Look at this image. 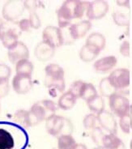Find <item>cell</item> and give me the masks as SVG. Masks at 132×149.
Listing matches in <instances>:
<instances>
[{
	"instance_id": "cell-37",
	"label": "cell",
	"mask_w": 132,
	"mask_h": 149,
	"mask_svg": "<svg viewBox=\"0 0 132 149\" xmlns=\"http://www.w3.org/2000/svg\"><path fill=\"white\" fill-rule=\"evenodd\" d=\"M18 26L22 32H29L32 29L28 19H22L18 22Z\"/></svg>"
},
{
	"instance_id": "cell-34",
	"label": "cell",
	"mask_w": 132,
	"mask_h": 149,
	"mask_svg": "<svg viewBox=\"0 0 132 149\" xmlns=\"http://www.w3.org/2000/svg\"><path fill=\"white\" fill-rule=\"evenodd\" d=\"M119 125L121 130L124 132L125 134H129L131 130V122H130V117L126 116L121 118L119 120Z\"/></svg>"
},
{
	"instance_id": "cell-3",
	"label": "cell",
	"mask_w": 132,
	"mask_h": 149,
	"mask_svg": "<svg viewBox=\"0 0 132 149\" xmlns=\"http://www.w3.org/2000/svg\"><path fill=\"white\" fill-rule=\"evenodd\" d=\"M45 129L50 135L59 137L63 134H72L73 125L64 117L53 114L45 120Z\"/></svg>"
},
{
	"instance_id": "cell-10",
	"label": "cell",
	"mask_w": 132,
	"mask_h": 149,
	"mask_svg": "<svg viewBox=\"0 0 132 149\" xmlns=\"http://www.w3.org/2000/svg\"><path fill=\"white\" fill-rule=\"evenodd\" d=\"M8 59L11 63L16 64L21 60L28 59L29 50L24 42L18 41L12 47L8 49Z\"/></svg>"
},
{
	"instance_id": "cell-14",
	"label": "cell",
	"mask_w": 132,
	"mask_h": 149,
	"mask_svg": "<svg viewBox=\"0 0 132 149\" xmlns=\"http://www.w3.org/2000/svg\"><path fill=\"white\" fill-rule=\"evenodd\" d=\"M54 53L55 49L44 41L39 42L34 49V54L36 58L41 62H45L52 58Z\"/></svg>"
},
{
	"instance_id": "cell-18",
	"label": "cell",
	"mask_w": 132,
	"mask_h": 149,
	"mask_svg": "<svg viewBox=\"0 0 132 149\" xmlns=\"http://www.w3.org/2000/svg\"><path fill=\"white\" fill-rule=\"evenodd\" d=\"M76 98L73 94L70 93V92H66V93H63L58 98V107L61 109L63 110H69L72 109L76 104Z\"/></svg>"
},
{
	"instance_id": "cell-45",
	"label": "cell",
	"mask_w": 132,
	"mask_h": 149,
	"mask_svg": "<svg viewBox=\"0 0 132 149\" xmlns=\"http://www.w3.org/2000/svg\"><path fill=\"white\" fill-rule=\"evenodd\" d=\"M130 149H132V140L131 141V143H130Z\"/></svg>"
},
{
	"instance_id": "cell-33",
	"label": "cell",
	"mask_w": 132,
	"mask_h": 149,
	"mask_svg": "<svg viewBox=\"0 0 132 149\" xmlns=\"http://www.w3.org/2000/svg\"><path fill=\"white\" fill-rule=\"evenodd\" d=\"M28 20L30 22L32 29H38L42 25L41 19L39 17V15L37 14V12H30Z\"/></svg>"
},
{
	"instance_id": "cell-28",
	"label": "cell",
	"mask_w": 132,
	"mask_h": 149,
	"mask_svg": "<svg viewBox=\"0 0 132 149\" xmlns=\"http://www.w3.org/2000/svg\"><path fill=\"white\" fill-rule=\"evenodd\" d=\"M99 89H100V93H101V94L103 97H110L113 94L116 93L115 91L113 90V88L110 84V83L108 81V79L107 78L102 79L100 84H99Z\"/></svg>"
},
{
	"instance_id": "cell-40",
	"label": "cell",
	"mask_w": 132,
	"mask_h": 149,
	"mask_svg": "<svg viewBox=\"0 0 132 149\" xmlns=\"http://www.w3.org/2000/svg\"><path fill=\"white\" fill-rule=\"evenodd\" d=\"M74 149H88L87 146L83 143H76V147L74 148Z\"/></svg>"
},
{
	"instance_id": "cell-16",
	"label": "cell",
	"mask_w": 132,
	"mask_h": 149,
	"mask_svg": "<svg viewBox=\"0 0 132 149\" xmlns=\"http://www.w3.org/2000/svg\"><path fill=\"white\" fill-rule=\"evenodd\" d=\"M0 40L5 48L10 49L18 42V33L15 29H5L3 28L0 31Z\"/></svg>"
},
{
	"instance_id": "cell-43",
	"label": "cell",
	"mask_w": 132,
	"mask_h": 149,
	"mask_svg": "<svg viewBox=\"0 0 132 149\" xmlns=\"http://www.w3.org/2000/svg\"><path fill=\"white\" fill-rule=\"evenodd\" d=\"M3 28V20H2V19L0 18V31L1 29Z\"/></svg>"
},
{
	"instance_id": "cell-4",
	"label": "cell",
	"mask_w": 132,
	"mask_h": 149,
	"mask_svg": "<svg viewBox=\"0 0 132 149\" xmlns=\"http://www.w3.org/2000/svg\"><path fill=\"white\" fill-rule=\"evenodd\" d=\"M107 79L115 93L122 94L130 86V71L126 68H117L113 70Z\"/></svg>"
},
{
	"instance_id": "cell-44",
	"label": "cell",
	"mask_w": 132,
	"mask_h": 149,
	"mask_svg": "<svg viewBox=\"0 0 132 149\" xmlns=\"http://www.w3.org/2000/svg\"><path fill=\"white\" fill-rule=\"evenodd\" d=\"M93 149H105L102 146H98V147H97V148H95Z\"/></svg>"
},
{
	"instance_id": "cell-1",
	"label": "cell",
	"mask_w": 132,
	"mask_h": 149,
	"mask_svg": "<svg viewBox=\"0 0 132 149\" xmlns=\"http://www.w3.org/2000/svg\"><path fill=\"white\" fill-rule=\"evenodd\" d=\"M28 141L24 127L15 123L0 121V149H25Z\"/></svg>"
},
{
	"instance_id": "cell-31",
	"label": "cell",
	"mask_w": 132,
	"mask_h": 149,
	"mask_svg": "<svg viewBox=\"0 0 132 149\" xmlns=\"http://www.w3.org/2000/svg\"><path fill=\"white\" fill-rule=\"evenodd\" d=\"M83 84H84V82L82 81V80L75 81L74 83H72V85L70 86L68 92H70L72 94H73L78 99V98H79L80 93H81V90H82Z\"/></svg>"
},
{
	"instance_id": "cell-25",
	"label": "cell",
	"mask_w": 132,
	"mask_h": 149,
	"mask_svg": "<svg viewBox=\"0 0 132 149\" xmlns=\"http://www.w3.org/2000/svg\"><path fill=\"white\" fill-rule=\"evenodd\" d=\"M76 143L72 134H63L58 137V149H74Z\"/></svg>"
},
{
	"instance_id": "cell-41",
	"label": "cell",
	"mask_w": 132,
	"mask_h": 149,
	"mask_svg": "<svg viewBox=\"0 0 132 149\" xmlns=\"http://www.w3.org/2000/svg\"><path fill=\"white\" fill-rule=\"evenodd\" d=\"M129 117H130V122H131V128L132 129V104L130 106V113H129Z\"/></svg>"
},
{
	"instance_id": "cell-30",
	"label": "cell",
	"mask_w": 132,
	"mask_h": 149,
	"mask_svg": "<svg viewBox=\"0 0 132 149\" xmlns=\"http://www.w3.org/2000/svg\"><path fill=\"white\" fill-rule=\"evenodd\" d=\"M104 132L100 127H96L91 130V138L97 145L101 146L102 139L104 137Z\"/></svg>"
},
{
	"instance_id": "cell-27",
	"label": "cell",
	"mask_w": 132,
	"mask_h": 149,
	"mask_svg": "<svg viewBox=\"0 0 132 149\" xmlns=\"http://www.w3.org/2000/svg\"><path fill=\"white\" fill-rule=\"evenodd\" d=\"M87 104L89 109L94 114L95 113H97V114L100 113L101 112L104 110V108H105V102L103 101V98L99 95L87 102Z\"/></svg>"
},
{
	"instance_id": "cell-6",
	"label": "cell",
	"mask_w": 132,
	"mask_h": 149,
	"mask_svg": "<svg viewBox=\"0 0 132 149\" xmlns=\"http://www.w3.org/2000/svg\"><path fill=\"white\" fill-rule=\"evenodd\" d=\"M110 107L113 115L119 118L129 116L130 113V101L128 98L122 94L115 93L110 97Z\"/></svg>"
},
{
	"instance_id": "cell-42",
	"label": "cell",
	"mask_w": 132,
	"mask_h": 149,
	"mask_svg": "<svg viewBox=\"0 0 132 149\" xmlns=\"http://www.w3.org/2000/svg\"><path fill=\"white\" fill-rule=\"evenodd\" d=\"M116 149H126V147H125V144L123 143V142H122L121 144L118 146Z\"/></svg>"
},
{
	"instance_id": "cell-13",
	"label": "cell",
	"mask_w": 132,
	"mask_h": 149,
	"mask_svg": "<svg viewBox=\"0 0 132 149\" xmlns=\"http://www.w3.org/2000/svg\"><path fill=\"white\" fill-rule=\"evenodd\" d=\"M92 28L90 20H82L80 22L72 24L69 27V33L73 40H78L83 37Z\"/></svg>"
},
{
	"instance_id": "cell-23",
	"label": "cell",
	"mask_w": 132,
	"mask_h": 149,
	"mask_svg": "<svg viewBox=\"0 0 132 149\" xmlns=\"http://www.w3.org/2000/svg\"><path fill=\"white\" fill-rule=\"evenodd\" d=\"M97 91L96 89L93 84H92L90 83H85L83 84L81 93H80V96L79 98L83 99L86 101V103L91 101L92 99H93L95 97H97Z\"/></svg>"
},
{
	"instance_id": "cell-9",
	"label": "cell",
	"mask_w": 132,
	"mask_h": 149,
	"mask_svg": "<svg viewBox=\"0 0 132 149\" xmlns=\"http://www.w3.org/2000/svg\"><path fill=\"white\" fill-rule=\"evenodd\" d=\"M109 11V3L106 1H92L88 3L86 15L89 19L103 18Z\"/></svg>"
},
{
	"instance_id": "cell-20",
	"label": "cell",
	"mask_w": 132,
	"mask_h": 149,
	"mask_svg": "<svg viewBox=\"0 0 132 149\" xmlns=\"http://www.w3.org/2000/svg\"><path fill=\"white\" fill-rule=\"evenodd\" d=\"M100 52L89 45H85L82 46L79 50V58L84 63H90L99 55Z\"/></svg>"
},
{
	"instance_id": "cell-5",
	"label": "cell",
	"mask_w": 132,
	"mask_h": 149,
	"mask_svg": "<svg viewBox=\"0 0 132 149\" xmlns=\"http://www.w3.org/2000/svg\"><path fill=\"white\" fill-rule=\"evenodd\" d=\"M58 104L50 100H42L32 105L29 112L38 123L55 114Z\"/></svg>"
},
{
	"instance_id": "cell-29",
	"label": "cell",
	"mask_w": 132,
	"mask_h": 149,
	"mask_svg": "<svg viewBox=\"0 0 132 149\" xmlns=\"http://www.w3.org/2000/svg\"><path fill=\"white\" fill-rule=\"evenodd\" d=\"M97 117L94 113H89L84 117L83 120V125L86 130H92L97 126Z\"/></svg>"
},
{
	"instance_id": "cell-11",
	"label": "cell",
	"mask_w": 132,
	"mask_h": 149,
	"mask_svg": "<svg viewBox=\"0 0 132 149\" xmlns=\"http://www.w3.org/2000/svg\"><path fill=\"white\" fill-rule=\"evenodd\" d=\"M12 88L17 94H26L33 88L32 76L15 74L11 82Z\"/></svg>"
},
{
	"instance_id": "cell-22",
	"label": "cell",
	"mask_w": 132,
	"mask_h": 149,
	"mask_svg": "<svg viewBox=\"0 0 132 149\" xmlns=\"http://www.w3.org/2000/svg\"><path fill=\"white\" fill-rule=\"evenodd\" d=\"M122 141L114 134H107L102 139L101 146L105 149H116Z\"/></svg>"
},
{
	"instance_id": "cell-21",
	"label": "cell",
	"mask_w": 132,
	"mask_h": 149,
	"mask_svg": "<svg viewBox=\"0 0 132 149\" xmlns=\"http://www.w3.org/2000/svg\"><path fill=\"white\" fill-rule=\"evenodd\" d=\"M16 74H22L27 76H32L33 72V64L28 59H24L15 64Z\"/></svg>"
},
{
	"instance_id": "cell-39",
	"label": "cell",
	"mask_w": 132,
	"mask_h": 149,
	"mask_svg": "<svg viewBox=\"0 0 132 149\" xmlns=\"http://www.w3.org/2000/svg\"><path fill=\"white\" fill-rule=\"evenodd\" d=\"M120 53L125 57H128L130 54V45L128 41H124L120 46Z\"/></svg>"
},
{
	"instance_id": "cell-36",
	"label": "cell",
	"mask_w": 132,
	"mask_h": 149,
	"mask_svg": "<svg viewBox=\"0 0 132 149\" xmlns=\"http://www.w3.org/2000/svg\"><path fill=\"white\" fill-rule=\"evenodd\" d=\"M10 84L8 79H0V98L6 97L9 93Z\"/></svg>"
},
{
	"instance_id": "cell-19",
	"label": "cell",
	"mask_w": 132,
	"mask_h": 149,
	"mask_svg": "<svg viewBox=\"0 0 132 149\" xmlns=\"http://www.w3.org/2000/svg\"><path fill=\"white\" fill-rule=\"evenodd\" d=\"M45 85L48 89L63 93L65 89L66 84L64 78L59 77H47L45 76Z\"/></svg>"
},
{
	"instance_id": "cell-24",
	"label": "cell",
	"mask_w": 132,
	"mask_h": 149,
	"mask_svg": "<svg viewBox=\"0 0 132 149\" xmlns=\"http://www.w3.org/2000/svg\"><path fill=\"white\" fill-rule=\"evenodd\" d=\"M14 123L19 125L20 127H24V129L29 127V116L28 110L25 109H19L15 112L13 115Z\"/></svg>"
},
{
	"instance_id": "cell-35",
	"label": "cell",
	"mask_w": 132,
	"mask_h": 149,
	"mask_svg": "<svg viewBox=\"0 0 132 149\" xmlns=\"http://www.w3.org/2000/svg\"><path fill=\"white\" fill-rule=\"evenodd\" d=\"M11 70L9 66L3 63H0V79H8L10 78Z\"/></svg>"
},
{
	"instance_id": "cell-7",
	"label": "cell",
	"mask_w": 132,
	"mask_h": 149,
	"mask_svg": "<svg viewBox=\"0 0 132 149\" xmlns=\"http://www.w3.org/2000/svg\"><path fill=\"white\" fill-rule=\"evenodd\" d=\"M42 41H45L54 49L60 47L64 43L62 29L52 25L46 26L42 32Z\"/></svg>"
},
{
	"instance_id": "cell-17",
	"label": "cell",
	"mask_w": 132,
	"mask_h": 149,
	"mask_svg": "<svg viewBox=\"0 0 132 149\" xmlns=\"http://www.w3.org/2000/svg\"><path fill=\"white\" fill-rule=\"evenodd\" d=\"M106 43V37L100 33H92L86 39V45L94 48L101 53L103 49L105 48Z\"/></svg>"
},
{
	"instance_id": "cell-12",
	"label": "cell",
	"mask_w": 132,
	"mask_h": 149,
	"mask_svg": "<svg viewBox=\"0 0 132 149\" xmlns=\"http://www.w3.org/2000/svg\"><path fill=\"white\" fill-rule=\"evenodd\" d=\"M97 117L101 128L107 130L110 134H117V123L112 113L104 109Z\"/></svg>"
},
{
	"instance_id": "cell-2",
	"label": "cell",
	"mask_w": 132,
	"mask_h": 149,
	"mask_svg": "<svg viewBox=\"0 0 132 149\" xmlns=\"http://www.w3.org/2000/svg\"><path fill=\"white\" fill-rule=\"evenodd\" d=\"M88 5V2L79 0H67L62 4L57 11L59 29L72 25V21L83 17Z\"/></svg>"
},
{
	"instance_id": "cell-32",
	"label": "cell",
	"mask_w": 132,
	"mask_h": 149,
	"mask_svg": "<svg viewBox=\"0 0 132 149\" xmlns=\"http://www.w3.org/2000/svg\"><path fill=\"white\" fill-rule=\"evenodd\" d=\"M113 20L115 21V23L118 24V25H121V26H126V25H128L129 23V19L128 17H126V15L119 12V11H115L113 14Z\"/></svg>"
},
{
	"instance_id": "cell-15",
	"label": "cell",
	"mask_w": 132,
	"mask_h": 149,
	"mask_svg": "<svg viewBox=\"0 0 132 149\" xmlns=\"http://www.w3.org/2000/svg\"><path fill=\"white\" fill-rule=\"evenodd\" d=\"M117 58L114 56H107L100 58L95 62L93 68L96 72L100 74H105L110 71L117 64Z\"/></svg>"
},
{
	"instance_id": "cell-8",
	"label": "cell",
	"mask_w": 132,
	"mask_h": 149,
	"mask_svg": "<svg viewBox=\"0 0 132 149\" xmlns=\"http://www.w3.org/2000/svg\"><path fill=\"white\" fill-rule=\"evenodd\" d=\"M24 10V3L19 1H8L2 9V15L7 21L13 22L19 18Z\"/></svg>"
},
{
	"instance_id": "cell-38",
	"label": "cell",
	"mask_w": 132,
	"mask_h": 149,
	"mask_svg": "<svg viewBox=\"0 0 132 149\" xmlns=\"http://www.w3.org/2000/svg\"><path fill=\"white\" fill-rule=\"evenodd\" d=\"M24 8H26L28 11L30 12H36V9L38 8V3L35 1H24Z\"/></svg>"
},
{
	"instance_id": "cell-26",
	"label": "cell",
	"mask_w": 132,
	"mask_h": 149,
	"mask_svg": "<svg viewBox=\"0 0 132 149\" xmlns=\"http://www.w3.org/2000/svg\"><path fill=\"white\" fill-rule=\"evenodd\" d=\"M45 76L64 78V71L63 67L55 63L48 64L45 68Z\"/></svg>"
}]
</instances>
